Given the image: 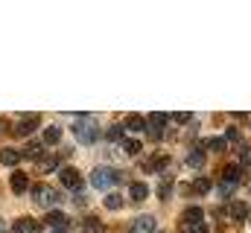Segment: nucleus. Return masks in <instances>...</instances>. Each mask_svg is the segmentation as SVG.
Masks as SVG:
<instances>
[{"mask_svg":"<svg viewBox=\"0 0 251 233\" xmlns=\"http://www.w3.org/2000/svg\"><path fill=\"white\" fill-rule=\"evenodd\" d=\"M73 134L79 143H97L100 125H97V119H91V114H79V119L73 122Z\"/></svg>","mask_w":251,"mask_h":233,"instance_id":"nucleus-1","label":"nucleus"},{"mask_svg":"<svg viewBox=\"0 0 251 233\" xmlns=\"http://www.w3.org/2000/svg\"><path fill=\"white\" fill-rule=\"evenodd\" d=\"M120 184V172L117 169H108V166H100L91 172V186L97 189H108V186H117Z\"/></svg>","mask_w":251,"mask_h":233,"instance_id":"nucleus-2","label":"nucleus"},{"mask_svg":"<svg viewBox=\"0 0 251 233\" xmlns=\"http://www.w3.org/2000/svg\"><path fill=\"white\" fill-rule=\"evenodd\" d=\"M32 198H35L38 204L50 207V204H56V201H59V192H56L53 186H47V184H38V186H32Z\"/></svg>","mask_w":251,"mask_h":233,"instance_id":"nucleus-3","label":"nucleus"},{"mask_svg":"<svg viewBox=\"0 0 251 233\" xmlns=\"http://www.w3.org/2000/svg\"><path fill=\"white\" fill-rule=\"evenodd\" d=\"M59 181H62V186H67L70 192L82 189V175L76 172L73 166H64V169H59Z\"/></svg>","mask_w":251,"mask_h":233,"instance_id":"nucleus-4","label":"nucleus"},{"mask_svg":"<svg viewBox=\"0 0 251 233\" xmlns=\"http://www.w3.org/2000/svg\"><path fill=\"white\" fill-rule=\"evenodd\" d=\"M140 166H143V172H161L164 166H170V155H167V152H158V155L146 158Z\"/></svg>","mask_w":251,"mask_h":233,"instance_id":"nucleus-5","label":"nucleus"},{"mask_svg":"<svg viewBox=\"0 0 251 233\" xmlns=\"http://www.w3.org/2000/svg\"><path fill=\"white\" fill-rule=\"evenodd\" d=\"M35 128H38V114H26V116H21V119H18L15 134H18V137H29Z\"/></svg>","mask_w":251,"mask_h":233,"instance_id":"nucleus-6","label":"nucleus"},{"mask_svg":"<svg viewBox=\"0 0 251 233\" xmlns=\"http://www.w3.org/2000/svg\"><path fill=\"white\" fill-rule=\"evenodd\" d=\"M44 225H47V228H50V225H56V228H73L70 216H67V213H62V210H47Z\"/></svg>","mask_w":251,"mask_h":233,"instance_id":"nucleus-7","label":"nucleus"},{"mask_svg":"<svg viewBox=\"0 0 251 233\" xmlns=\"http://www.w3.org/2000/svg\"><path fill=\"white\" fill-rule=\"evenodd\" d=\"M243 178H246V166L243 163H228L225 172H222V181H228V184H240Z\"/></svg>","mask_w":251,"mask_h":233,"instance_id":"nucleus-8","label":"nucleus"},{"mask_svg":"<svg viewBox=\"0 0 251 233\" xmlns=\"http://www.w3.org/2000/svg\"><path fill=\"white\" fill-rule=\"evenodd\" d=\"M131 233H155V219L152 216H137L131 222Z\"/></svg>","mask_w":251,"mask_h":233,"instance_id":"nucleus-9","label":"nucleus"},{"mask_svg":"<svg viewBox=\"0 0 251 233\" xmlns=\"http://www.w3.org/2000/svg\"><path fill=\"white\" fill-rule=\"evenodd\" d=\"M21 155L29 158V161H44V143L41 140H32V143H26V149Z\"/></svg>","mask_w":251,"mask_h":233,"instance_id":"nucleus-10","label":"nucleus"},{"mask_svg":"<svg viewBox=\"0 0 251 233\" xmlns=\"http://www.w3.org/2000/svg\"><path fill=\"white\" fill-rule=\"evenodd\" d=\"M12 231H15V233H35V231H38V222H35V219H29V216H21V219H15Z\"/></svg>","mask_w":251,"mask_h":233,"instance_id":"nucleus-11","label":"nucleus"},{"mask_svg":"<svg viewBox=\"0 0 251 233\" xmlns=\"http://www.w3.org/2000/svg\"><path fill=\"white\" fill-rule=\"evenodd\" d=\"M9 186H12L15 192H26V186H29V178H26V172L15 169V172H12V178H9Z\"/></svg>","mask_w":251,"mask_h":233,"instance_id":"nucleus-12","label":"nucleus"},{"mask_svg":"<svg viewBox=\"0 0 251 233\" xmlns=\"http://www.w3.org/2000/svg\"><path fill=\"white\" fill-rule=\"evenodd\" d=\"M187 166L190 169H201L204 166V149H199V146H193L187 152Z\"/></svg>","mask_w":251,"mask_h":233,"instance_id":"nucleus-13","label":"nucleus"},{"mask_svg":"<svg viewBox=\"0 0 251 233\" xmlns=\"http://www.w3.org/2000/svg\"><path fill=\"white\" fill-rule=\"evenodd\" d=\"M128 195H131V201H146V195H149V186L143 184V181H134L131 186H128Z\"/></svg>","mask_w":251,"mask_h":233,"instance_id":"nucleus-14","label":"nucleus"},{"mask_svg":"<svg viewBox=\"0 0 251 233\" xmlns=\"http://www.w3.org/2000/svg\"><path fill=\"white\" fill-rule=\"evenodd\" d=\"M21 158H24V155L15 152V149H0V163H3V166H15Z\"/></svg>","mask_w":251,"mask_h":233,"instance_id":"nucleus-15","label":"nucleus"},{"mask_svg":"<svg viewBox=\"0 0 251 233\" xmlns=\"http://www.w3.org/2000/svg\"><path fill=\"white\" fill-rule=\"evenodd\" d=\"M231 219H237V222H246V219H251V216H249V204L234 201V204H231Z\"/></svg>","mask_w":251,"mask_h":233,"instance_id":"nucleus-16","label":"nucleus"},{"mask_svg":"<svg viewBox=\"0 0 251 233\" xmlns=\"http://www.w3.org/2000/svg\"><path fill=\"white\" fill-rule=\"evenodd\" d=\"M59 137H62V131H59L56 125H50V128H44L41 143H44V146H56V143H59Z\"/></svg>","mask_w":251,"mask_h":233,"instance_id":"nucleus-17","label":"nucleus"},{"mask_svg":"<svg viewBox=\"0 0 251 233\" xmlns=\"http://www.w3.org/2000/svg\"><path fill=\"white\" fill-rule=\"evenodd\" d=\"M126 128H128V131H146V119H143L140 114H128Z\"/></svg>","mask_w":251,"mask_h":233,"instance_id":"nucleus-18","label":"nucleus"},{"mask_svg":"<svg viewBox=\"0 0 251 233\" xmlns=\"http://www.w3.org/2000/svg\"><path fill=\"white\" fill-rule=\"evenodd\" d=\"M184 225H190V228L204 225V222H201V207H190L187 213H184Z\"/></svg>","mask_w":251,"mask_h":233,"instance_id":"nucleus-19","label":"nucleus"},{"mask_svg":"<svg viewBox=\"0 0 251 233\" xmlns=\"http://www.w3.org/2000/svg\"><path fill=\"white\" fill-rule=\"evenodd\" d=\"M123 149H126V155H140L143 143H140V140H134V137H126V140H123Z\"/></svg>","mask_w":251,"mask_h":233,"instance_id":"nucleus-20","label":"nucleus"},{"mask_svg":"<svg viewBox=\"0 0 251 233\" xmlns=\"http://www.w3.org/2000/svg\"><path fill=\"white\" fill-rule=\"evenodd\" d=\"M190 186H193V192H196V195H204V192H210V181H207V178H196Z\"/></svg>","mask_w":251,"mask_h":233,"instance_id":"nucleus-21","label":"nucleus"},{"mask_svg":"<svg viewBox=\"0 0 251 233\" xmlns=\"http://www.w3.org/2000/svg\"><path fill=\"white\" fill-rule=\"evenodd\" d=\"M85 231H88V233H105V225H102L100 219L88 216V219H85Z\"/></svg>","mask_w":251,"mask_h":233,"instance_id":"nucleus-22","label":"nucleus"},{"mask_svg":"<svg viewBox=\"0 0 251 233\" xmlns=\"http://www.w3.org/2000/svg\"><path fill=\"white\" fill-rule=\"evenodd\" d=\"M105 207H108V210H120V207H123V195H117V192L105 195Z\"/></svg>","mask_w":251,"mask_h":233,"instance_id":"nucleus-23","label":"nucleus"},{"mask_svg":"<svg viewBox=\"0 0 251 233\" xmlns=\"http://www.w3.org/2000/svg\"><path fill=\"white\" fill-rule=\"evenodd\" d=\"M108 140H126V125H111L108 128Z\"/></svg>","mask_w":251,"mask_h":233,"instance_id":"nucleus-24","label":"nucleus"},{"mask_svg":"<svg viewBox=\"0 0 251 233\" xmlns=\"http://www.w3.org/2000/svg\"><path fill=\"white\" fill-rule=\"evenodd\" d=\"M204 146H207V149H213V152H222V149H225V140H222V137H207V140H204Z\"/></svg>","mask_w":251,"mask_h":233,"instance_id":"nucleus-25","label":"nucleus"},{"mask_svg":"<svg viewBox=\"0 0 251 233\" xmlns=\"http://www.w3.org/2000/svg\"><path fill=\"white\" fill-rule=\"evenodd\" d=\"M234 192H237V184H228V181L219 184V195H222V198H231Z\"/></svg>","mask_w":251,"mask_h":233,"instance_id":"nucleus-26","label":"nucleus"},{"mask_svg":"<svg viewBox=\"0 0 251 233\" xmlns=\"http://www.w3.org/2000/svg\"><path fill=\"white\" fill-rule=\"evenodd\" d=\"M53 169H59V161L56 158H44L41 161V172H53Z\"/></svg>","mask_w":251,"mask_h":233,"instance_id":"nucleus-27","label":"nucleus"},{"mask_svg":"<svg viewBox=\"0 0 251 233\" xmlns=\"http://www.w3.org/2000/svg\"><path fill=\"white\" fill-rule=\"evenodd\" d=\"M225 140H231V143H240V131H237V128H228V131H225Z\"/></svg>","mask_w":251,"mask_h":233,"instance_id":"nucleus-28","label":"nucleus"},{"mask_svg":"<svg viewBox=\"0 0 251 233\" xmlns=\"http://www.w3.org/2000/svg\"><path fill=\"white\" fill-rule=\"evenodd\" d=\"M170 192H173V184H161V186H158V195H161V198H170Z\"/></svg>","mask_w":251,"mask_h":233,"instance_id":"nucleus-29","label":"nucleus"},{"mask_svg":"<svg viewBox=\"0 0 251 233\" xmlns=\"http://www.w3.org/2000/svg\"><path fill=\"white\" fill-rule=\"evenodd\" d=\"M240 163H243V166H251V149H243V152H240Z\"/></svg>","mask_w":251,"mask_h":233,"instance_id":"nucleus-30","label":"nucleus"},{"mask_svg":"<svg viewBox=\"0 0 251 233\" xmlns=\"http://www.w3.org/2000/svg\"><path fill=\"white\" fill-rule=\"evenodd\" d=\"M190 116H193V114H187V111H178V114H173V119H176V122H190Z\"/></svg>","mask_w":251,"mask_h":233,"instance_id":"nucleus-31","label":"nucleus"},{"mask_svg":"<svg viewBox=\"0 0 251 233\" xmlns=\"http://www.w3.org/2000/svg\"><path fill=\"white\" fill-rule=\"evenodd\" d=\"M70 231H73V228H56V225L47 228V233H70Z\"/></svg>","mask_w":251,"mask_h":233,"instance_id":"nucleus-32","label":"nucleus"},{"mask_svg":"<svg viewBox=\"0 0 251 233\" xmlns=\"http://www.w3.org/2000/svg\"><path fill=\"white\" fill-rule=\"evenodd\" d=\"M0 233H6V225H3V222H0Z\"/></svg>","mask_w":251,"mask_h":233,"instance_id":"nucleus-33","label":"nucleus"},{"mask_svg":"<svg viewBox=\"0 0 251 233\" xmlns=\"http://www.w3.org/2000/svg\"><path fill=\"white\" fill-rule=\"evenodd\" d=\"M249 222H251V219H249Z\"/></svg>","mask_w":251,"mask_h":233,"instance_id":"nucleus-34","label":"nucleus"}]
</instances>
